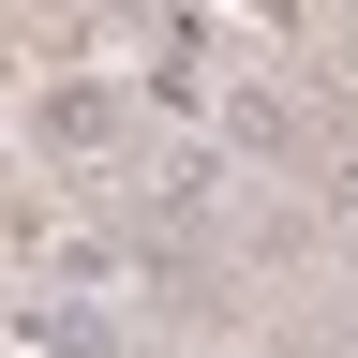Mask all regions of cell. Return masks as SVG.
Listing matches in <instances>:
<instances>
[{"instance_id": "4", "label": "cell", "mask_w": 358, "mask_h": 358, "mask_svg": "<svg viewBox=\"0 0 358 358\" xmlns=\"http://www.w3.org/2000/svg\"><path fill=\"white\" fill-rule=\"evenodd\" d=\"M329 224H343V239H358V164H329Z\"/></svg>"}, {"instance_id": "3", "label": "cell", "mask_w": 358, "mask_h": 358, "mask_svg": "<svg viewBox=\"0 0 358 358\" xmlns=\"http://www.w3.org/2000/svg\"><path fill=\"white\" fill-rule=\"evenodd\" d=\"M30 343H45V358H120V329H105V313H75V299H45Z\"/></svg>"}, {"instance_id": "2", "label": "cell", "mask_w": 358, "mask_h": 358, "mask_svg": "<svg viewBox=\"0 0 358 358\" xmlns=\"http://www.w3.org/2000/svg\"><path fill=\"white\" fill-rule=\"evenodd\" d=\"M224 179H239V164H224L209 134H179V150L150 164V224H224Z\"/></svg>"}, {"instance_id": "1", "label": "cell", "mask_w": 358, "mask_h": 358, "mask_svg": "<svg viewBox=\"0 0 358 358\" xmlns=\"http://www.w3.org/2000/svg\"><path fill=\"white\" fill-rule=\"evenodd\" d=\"M30 150L45 164H120L134 150V90L120 75H45L30 90Z\"/></svg>"}]
</instances>
